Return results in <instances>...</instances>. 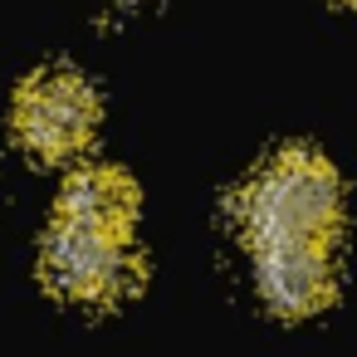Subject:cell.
Listing matches in <instances>:
<instances>
[{"instance_id":"1","label":"cell","mask_w":357,"mask_h":357,"mask_svg":"<svg viewBox=\"0 0 357 357\" xmlns=\"http://www.w3.org/2000/svg\"><path fill=\"white\" fill-rule=\"evenodd\" d=\"M235 211H240V230L250 235L255 250L284 245V240L328 245L342 225V181L318 152L284 147L250 176Z\"/></svg>"},{"instance_id":"2","label":"cell","mask_w":357,"mask_h":357,"mask_svg":"<svg viewBox=\"0 0 357 357\" xmlns=\"http://www.w3.org/2000/svg\"><path fill=\"white\" fill-rule=\"evenodd\" d=\"M142 279V259L132 250V235L93 230L79 220H59L45 235V284L79 303H113L132 294Z\"/></svg>"},{"instance_id":"3","label":"cell","mask_w":357,"mask_h":357,"mask_svg":"<svg viewBox=\"0 0 357 357\" xmlns=\"http://www.w3.org/2000/svg\"><path fill=\"white\" fill-rule=\"evenodd\" d=\"M10 123H15V137L25 152L59 162V157H74L93 142L98 93L74 69H40L35 79L20 84Z\"/></svg>"},{"instance_id":"4","label":"cell","mask_w":357,"mask_h":357,"mask_svg":"<svg viewBox=\"0 0 357 357\" xmlns=\"http://www.w3.org/2000/svg\"><path fill=\"white\" fill-rule=\"evenodd\" d=\"M255 274H259L264 303L289 318H308L333 298V255H328V245H313V240L259 245Z\"/></svg>"},{"instance_id":"5","label":"cell","mask_w":357,"mask_h":357,"mask_svg":"<svg viewBox=\"0 0 357 357\" xmlns=\"http://www.w3.org/2000/svg\"><path fill=\"white\" fill-rule=\"evenodd\" d=\"M59 220H79V225H93V230L132 235V225H137V186L123 172H113V167H84V172H74L64 181Z\"/></svg>"},{"instance_id":"6","label":"cell","mask_w":357,"mask_h":357,"mask_svg":"<svg viewBox=\"0 0 357 357\" xmlns=\"http://www.w3.org/2000/svg\"><path fill=\"white\" fill-rule=\"evenodd\" d=\"M352 6H357V0H352Z\"/></svg>"}]
</instances>
